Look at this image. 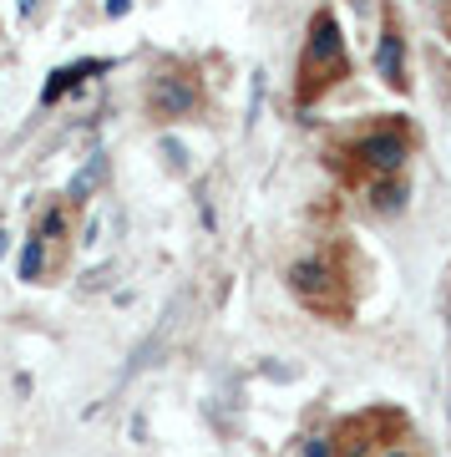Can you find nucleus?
Wrapping results in <instances>:
<instances>
[{
    "label": "nucleus",
    "mask_w": 451,
    "mask_h": 457,
    "mask_svg": "<svg viewBox=\"0 0 451 457\" xmlns=\"http://www.w3.org/2000/svg\"><path fill=\"white\" fill-rule=\"evenodd\" d=\"M390 457H411V453H390Z\"/></svg>",
    "instance_id": "9d476101"
},
{
    "label": "nucleus",
    "mask_w": 451,
    "mask_h": 457,
    "mask_svg": "<svg viewBox=\"0 0 451 457\" xmlns=\"http://www.w3.org/2000/svg\"><path fill=\"white\" fill-rule=\"evenodd\" d=\"M355 153H360V163L375 168L381 179H396L406 168V158H411V147H406L401 132H365V137L355 143Z\"/></svg>",
    "instance_id": "7ed1b4c3"
},
{
    "label": "nucleus",
    "mask_w": 451,
    "mask_h": 457,
    "mask_svg": "<svg viewBox=\"0 0 451 457\" xmlns=\"http://www.w3.org/2000/svg\"><path fill=\"white\" fill-rule=\"evenodd\" d=\"M345 71V36H340L335 16L320 11L309 21V46H305V97H315L320 82H335Z\"/></svg>",
    "instance_id": "f257e3e1"
},
{
    "label": "nucleus",
    "mask_w": 451,
    "mask_h": 457,
    "mask_svg": "<svg viewBox=\"0 0 451 457\" xmlns=\"http://www.w3.org/2000/svg\"><path fill=\"white\" fill-rule=\"evenodd\" d=\"M86 71H102V62H81V66H62V71H56V82L46 87V102H56L66 92V87H77L81 77H86Z\"/></svg>",
    "instance_id": "6e6552de"
},
{
    "label": "nucleus",
    "mask_w": 451,
    "mask_h": 457,
    "mask_svg": "<svg viewBox=\"0 0 451 457\" xmlns=\"http://www.w3.org/2000/svg\"><path fill=\"white\" fill-rule=\"evenodd\" d=\"M203 92L188 71H162L158 82H152V112L158 117H193Z\"/></svg>",
    "instance_id": "f03ea898"
},
{
    "label": "nucleus",
    "mask_w": 451,
    "mask_h": 457,
    "mask_svg": "<svg viewBox=\"0 0 451 457\" xmlns=\"http://www.w3.org/2000/svg\"><path fill=\"white\" fill-rule=\"evenodd\" d=\"M305 457H335V442L330 437H305Z\"/></svg>",
    "instance_id": "1a4fd4ad"
},
{
    "label": "nucleus",
    "mask_w": 451,
    "mask_h": 457,
    "mask_svg": "<svg viewBox=\"0 0 451 457\" xmlns=\"http://www.w3.org/2000/svg\"><path fill=\"white\" fill-rule=\"evenodd\" d=\"M375 71H381L386 87H396V92L406 87V51H401V36L390 31V26L381 31V46H375Z\"/></svg>",
    "instance_id": "39448f33"
},
{
    "label": "nucleus",
    "mask_w": 451,
    "mask_h": 457,
    "mask_svg": "<svg viewBox=\"0 0 451 457\" xmlns=\"http://www.w3.org/2000/svg\"><path fill=\"white\" fill-rule=\"evenodd\" d=\"M330 285H335V275H330V264H324V260H299V264L290 270V290L299 295L305 305H320V311H324Z\"/></svg>",
    "instance_id": "20e7f679"
},
{
    "label": "nucleus",
    "mask_w": 451,
    "mask_h": 457,
    "mask_svg": "<svg viewBox=\"0 0 451 457\" xmlns=\"http://www.w3.org/2000/svg\"><path fill=\"white\" fill-rule=\"evenodd\" d=\"M371 204H375L381 213H396V209H406V188H401L396 179H381V183L371 188Z\"/></svg>",
    "instance_id": "423d86ee"
},
{
    "label": "nucleus",
    "mask_w": 451,
    "mask_h": 457,
    "mask_svg": "<svg viewBox=\"0 0 451 457\" xmlns=\"http://www.w3.org/2000/svg\"><path fill=\"white\" fill-rule=\"evenodd\" d=\"M41 270H46V239L31 234L26 239V254H20V279H41Z\"/></svg>",
    "instance_id": "0eeeda50"
}]
</instances>
